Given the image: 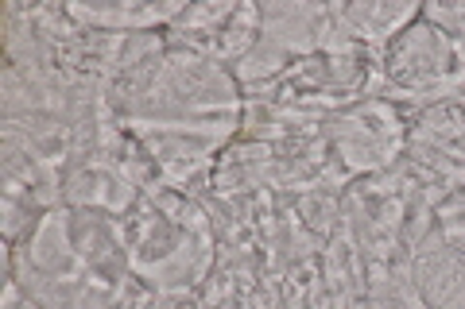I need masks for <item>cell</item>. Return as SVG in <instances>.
I'll list each match as a JSON object with an SVG mask.
<instances>
[{
    "label": "cell",
    "mask_w": 465,
    "mask_h": 309,
    "mask_svg": "<svg viewBox=\"0 0 465 309\" xmlns=\"http://www.w3.org/2000/svg\"><path fill=\"white\" fill-rule=\"evenodd\" d=\"M454 63L458 54L450 35L423 20H415L407 32H400L388 43V73L403 90H423V85L442 82L454 70Z\"/></svg>",
    "instance_id": "4"
},
{
    "label": "cell",
    "mask_w": 465,
    "mask_h": 309,
    "mask_svg": "<svg viewBox=\"0 0 465 309\" xmlns=\"http://www.w3.org/2000/svg\"><path fill=\"white\" fill-rule=\"evenodd\" d=\"M133 101L128 109L143 112H232L237 109V82L229 73L191 51H171L167 58H148L128 82Z\"/></svg>",
    "instance_id": "1"
},
{
    "label": "cell",
    "mask_w": 465,
    "mask_h": 309,
    "mask_svg": "<svg viewBox=\"0 0 465 309\" xmlns=\"http://www.w3.org/2000/svg\"><path fill=\"white\" fill-rule=\"evenodd\" d=\"M403 140V124L388 101H369L353 112L338 116L333 124V147L349 170H376L396 159Z\"/></svg>",
    "instance_id": "3"
},
{
    "label": "cell",
    "mask_w": 465,
    "mask_h": 309,
    "mask_svg": "<svg viewBox=\"0 0 465 309\" xmlns=\"http://www.w3.org/2000/svg\"><path fill=\"white\" fill-rule=\"evenodd\" d=\"M179 5H148V8H70V16L90 20L94 27L109 32H148V27L179 20Z\"/></svg>",
    "instance_id": "7"
},
{
    "label": "cell",
    "mask_w": 465,
    "mask_h": 309,
    "mask_svg": "<svg viewBox=\"0 0 465 309\" xmlns=\"http://www.w3.org/2000/svg\"><path fill=\"white\" fill-rule=\"evenodd\" d=\"M439 309H465V278H461V283H458V290L450 294V298H446Z\"/></svg>",
    "instance_id": "8"
},
{
    "label": "cell",
    "mask_w": 465,
    "mask_h": 309,
    "mask_svg": "<svg viewBox=\"0 0 465 309\" xmlns=\"http://www.w3.org/2000/svg\"><path fill=\"white\" fill-rule=\"evenodd\" d=\"M465 278V256L454 244H446L442 237H430L415 256V286L427 298V305L439 309L450 294L458 290Z\"/></svg>",
    "instance_id": "5"
},
{
    "label": "cell",
    "mask_w": 465,
    "mask_h": 309,
    "mask_svg": "<svg viewBox=\"0 0 465 309\" xmlns=\"http://www.w3.org/2000/svg\"><path fill=\"white\" fill-rule=\"evenodd\" d=\"M260 32V12L249 5H202L183 8L179 20L167 27V39L183 51L202 54L210 63H232L249 54Z\"/></svg>",
    "instance_id": "2"
},
{
    "label": "cell",
    "mask_w": 465,
    "mask_h": 309,
    "mask_svg": "<svg viewBox=\"0 0 465 309\" xmlns=\"http://www.w3.org/2000/svg\"><path fill=\"white\" fill-rule=\"evenodd\" d=\"M423 12L415 5H353V8H341V20L353 24V32H361L365 39H376V43H391L400 32H407Z\"/></svg>",
    "instance_id": "6"
}]
</instances>
